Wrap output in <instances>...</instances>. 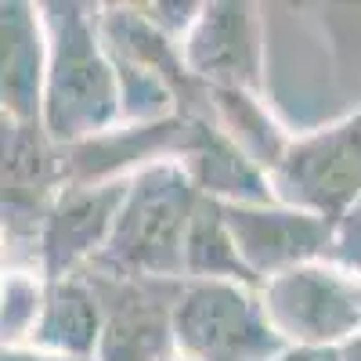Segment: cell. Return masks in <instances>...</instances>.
Segmentation results:
<instances>
[{
	"mask_svg": "<svg viewBox=\"0 0 361 361\" xmlns=\"http://www.w3.org/2000/svg\"><path fill=\"white\" fill-rule=\"evenodd\" d=\"M0 361H66V357H54V354H44L33 347H4V357Z\"/></svg>",
	"mask_w": 361,
	"mask_h": 361,
	"instance_id": "cell-17",
	"label": "cell"
},
{
	"mask_svg": "<svg viewBox=\"0 0 361 361\" xmlns=\"http://www.w3.org/2000/svg\"><path fill=\"white\" fill-rule=\"evenodd\" d=\"M66 188L62 148L40 123L4 119V235L40 243L44 221Z\"/></svg>",
	"mask_w": 361,
	"mask_h": 361,
	"instance_id": "cell-10",
	"label": "cell"
},
{
	"mask_svg": "<svg viewBox=\"0 0 361 361\" xmlns=\"http://www.w3.org/2000/svg\"><path fill=\"white\" fill-rule=\"evenodd\" d=\"M271 325L293 350H340L361 333V275L314 260L260 286Z\"/></svg>",
	"mask_w": 361,
	"mask_h": 361,
	"instance_id": "cell-4",
	"label": "cell"
},
{
	"mask_svg": "<svg viewBox=\"0 0 361 361\" xmlns=\"http://www.w3.org/2000/svg\"><path fill=\"white\" fill-rule=\"evenodd\" d=\"M51 62L40 127L58 148L102 137L123 123V90L102 40L98 4H44Z\"/></svg>",
	"mask_w": 361,
	"mask_h": 361,
	"instance_id": "cell-1",
	"label": "cell"
},
{
	"mask_svg": "<svg viewBox=\"0 0 361 361\" xmlns=\"http://www.w3.org/2000/svg\"><path fill=\"white\" fill-rule=\"evenodd\" d=\"M127 192H130V177L102 180V185H66L58 192L37 243L44 282L83 275L102 257Z\"/></svg>",
	"mask_w": 361,
	"mask_h": 361,
	"instance_id": "cell-7",
	"label": "cell"
},
{
	"mask_svg": "<svg viewBox=\"0 0 361 361\" xmlns=\"http://www.w3.org/2000/svg\"><path fill=\"white\" fill-rule=\"evenodd\" d=\"M102 333H105V307L94 282L87 275H69L44 282L40 314L29 329L25 343L18 347H33L66 361H94Z\"/></svg>",
	"mask_w": 361,
	"mask_h": 361,
	"instance_id": "cell-13",
	"label": "cell"
},
{
	"mask_svg": "<svg viewBox=\"0 0 361 361\" xmlns=\"http://www.w3.org/2000/svg\"><path fill=\"white\" fill-rule=\"evenodd\" d=\"M192 76L209 90H253L264 83V33L253 4L217 0L202 4L195 25L180 40Z\"/></svg>",
	"mask_w": 361,
	"mask_h": 361,
	"instance_id": "cell-8",
	"label": "cell"
},
{
	"mask_svg": "<svg viewBox=\"0 0 361 361\" xmlns=\"http://www.w3.org/2000/svg\"><path fill=\"white\" fill-rule=\"evenodd\" d=\"M209 116L267 177L293 145V134H286V127L253 90H209Z\"/></svg>",
	"mask_w": 361,
	"mask_h": 361,
	"instance_id": "cell-14",
	"label": "cell"
},
{
	"mask_svg": "<svg viewBox=\"0 0 361 361\" xmlns=\"http://www.w3.org/2000/svg\"><path fill=\"white\" fill-rule=\"evenodd\" d=\"M224 217L235 235L238 257L246 260V267L253 271V279L260 286L275 275H286L293 267L329 260V253H333L336 224L307 214V209H296L286 202L224 206Z\"/></svg>",
	"mask_w": 361,
	"mask_h": 361,
	"instance_id": "cell-9",
	"label": "cell"
},
{
	"mask_svg": "<svg viewBox=\"0 0 361 361\" xmlns=\"http://www.w3.org/2000/svg\"><path fill=\"white\" fill-rule=\"evenodd\" d=\"M177 163L188 170L202 199H214L224 206L279 202L271 177L214 123V116H192V134L185 145V156Z\"/></svg>",
	"mask_w": 361,
	"mask_h": 361,
	"instance_id": "cell-12",
	"label": "cell"
},
{
	"mask_svg": "<svg viewBox=\"0 0 361 361\" xmlns=\"http://www.w3.org/2000/svg\"><path fill=\"white\" fill-rule=\"evenodd\" d=\"M279 202L336 224L361 195V109L311 134H296L271 173Z\"/></svg>",
	"mask_w": 361,
	"mask_h": 361,
	"instance_id": "cell-5",
	"label": "cell"
},
{
	"mask_svg": "<svg viewBox=\"0 0 361 361\" xmlns=\"http://www.w3.org/2000/svg\"><path fill=\"white\" fill-rule=\"evenodd\" d=\"M170 361H185V357H170Z\"/></svg>",
	"mask_w": 361,
	"mask_h": 361,
	"instance_id": "cell-18",
	"label": "cell"
},
{
	"mask_svg": "<svg viewBox=\"0 0 361 361\" xmlns=\"http://www.w3.org/2000/svg\"><path fill=\"white\" fill-rule=\"evenodd\" d=\"M329 260H336L350 271L361 275V195L357 202L347 209V214L336 221V231H333V253Z\"/></svg>",
	"mask_w": 361,
	"mask_h": 361,
	"instance_id": "cell-16",
	"label": "cell"
},
{
	"mask_svg": "<svg viewBox=\"0 0 361 361\" xmlns=\"http://www.w3.org/2000/svg\"><path fill=\"white\" fill-rule=\"evenodd\" d=\"M94 282L105 307V333L94 361H170L173 343V311L185 279H123L83 271Z\"/></svg>",
	"mask_w": 361,
	"mask_h": 361,
	"instance_id": "cell-6",
	"label": "cell"
},
{
	"mask_svg": "<svg viewBox=\"0 0 361 361\" xmlns=\"http://www.w3.org/2000/svg\"><path fill=\"white\" fill-rule=\"evenodd\" d=\"M173 343L185 361H279L293 350L271 325L260 289L238 282H185Z\"/></svg>",
	"mask_w": 361,
	"mask_h": 361,
	"instance_id": "cell-3",
	"label": "cell"
},
{
	"mask_svg": "<svg viewBox=\"0 0 361 361\" xmlns=\"http://www.w3.org/2000/svg\"><path fill=\"white\" fill-rule=\"evenodd\" d=\"M199 199V188L177 159L137 170L109 246L87 271L123 279H185V238Z\"/></svg>",
	"mask_w": 361,
	"mask_h": 361,
	"instance_id": "cell-2",
	"label": "cell"
},
{
	"mask_svg": "<svg viewBox=\"0 0 361 361\" xmlns=\"http://www.w3.org/2000/svg\"><path fill=\"white\" fill-rule=\"evenodd\" d=\"M185 282H238V286L260 289V282L253 279L246 260L238 257L235 235H231L228 217H224V206L214 199H199L195 217L188 224Z\"/></svg>",
	"mask_w": 361,
	"mask_h": 361,
	"instance_id": "cell-15",
	"label": "cell"
},
{
	"mask_svg": "<svg viewBox=\"0 0 361 361\" xmlns=\"http://www.w3.org/2000/svg\"><path fill=\"white\" fill-rule=\"evenodd\" d=\"M51 62L44 4H0V105L8 123H40Z\"/></svg>",
	"mask_w": 361,
	"mask_h": 361,
	"instance_id": "cell-11",
	"label": "cell"
}]
</instances>
